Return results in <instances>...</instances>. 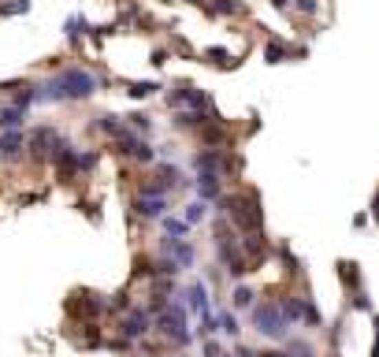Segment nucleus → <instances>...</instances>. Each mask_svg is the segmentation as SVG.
Returning <instances> with one entry per match:
<instances>
[{"mask_svg": "<svg viewBox=\"0 0 379 357\" xmlns=\"http://www.w3.org/2000/svg\"><path fill=\"white\" fill-rule=\"evenodd\" d=\"M105 86V78H97L89 67L71 63L60 67L52 78L34 82V105H67V100H89L97 89Z\"/></svg>", "mask_w": 379, "mask_h": 357, "instance_id": "obj_1", "label": "nucleus"}, {"mask_svg": "<svg viewBox=\"0 0 379 357\" xmlns=\"http://www.w3.org/2000/svg\"><path fill=\"white\" fill-rule=\"evenodd\" d=\"M249 324H253V332L268 338V343H286L290 338V320H286L279 298H268V301H257L253 309H249Z\"/></svg>", "mask_w": 379, "mask_h": 357, "instance_id": "obj_2", "label": "nucleus"}, {"mask_svg": "<svg viewBox=\"0 0 379 357\" xmlns=\"http://www.w3.org/2000/svg\"><path fill=\"white\" fill-rule=\"evenodd\" d=\"M164 100H168V108H175V112H205L212 119H219L216 112V100H212L201 86H193V82H175V86L164 94Z\"/></svg>", "mask_w": 379, "mask_h": 357, "instance_id": "obj_3", "label": "nucleus"}, {"mask_svg": "<svg viewBox=\"0 0 379 357\" xmlns=\"http://www.w3.org/2000/svg\"><path fill=\"white\" fill-rule=\"evenodd\" d=\"M279 305L290 324H305V327H323V313L316 309V301L309 294H301V290H286L279 294Z\"/></svg>", "mask_w": 379, "mask_h": 357, "instance_id": "obj_4", "label": "nucleus"}, {"mask_svg": "<svg viewBox=\"0 0 379 357\" xmlns=\"http://www.w3.org/2000/svg\"><path fill=\"white\" fill-rule=\"evenodd\" d=\"M60 145H63V134L52 123H41V127H34V131L26 134V157L38 160V164H52Z\"/></svg>", "mask_w": 379, "mask_h": 357, "instance_id": "obj_5", "label": "nucleus"}, {"mask_svg": "<svg viewBox=\"0 0 379 357\" xmlns=\"http://www.w3.org/2000/svg\"><path fill=\"white\" fill-rule=\"evenodd\" d=\"M190 168L193 171H216V175H235L238 168H242V160L235 157L230 149H197L190 157Z\"/></svg>", "mask_w": 379, "mask_h": 357, "instance_id": "obj_6", "label": "nucleus"}, {"mask_svg": "<svg viewBox=\"0 0 379 357\" xmlns=\"http://www.w3.org/2000/svg\"><path fill=\"white\" fill-rule=\"evenodd\" d=\"M116 332H119V338H127V343H145V338L153 335V313L145 305L127 309V313L119 316Z\"/></svg>", "mask_w": 379, "mask_h": 357, "instance_id": "obj_7", "label": "nucleus"}, {"mask_svg": "<svg viewBox=\"0 0 379 357\" xmlns=\"http://www.w3.org/2000/svg\"><path fill=\"white\" fill-rule=\"evenodd\" d=\"M105 313H108V298L94 294V290H75L67 301V316L82 320V324H97Z\"/></svg>", "mask_w": 379, "mask_h": 357, "instance_id": "obj_8", "label": "nucleus"}, {"mask_svg": "<svg viewBox=\"0 0 379 357\" xmlns=\"http://www.w3.org/2000/svg\"><path fill=\"white\" fill-rule=\"evenodd\" d=\"M112 153H119V157L134 160V164H156V145H149V138H138L134 131H123L119 138H112Z\"/></svg>", "mask_w": 379, "mask_h": 357, "instance_id": "obj_9", "label": "nucleus"}, {"mask_svg": "<svg viewBox=\"0 0 379 357\" xmlns=\"http://www.w3.org/2000/svg\"><path fill=\"white\" fill-rule=\"evenodd\" d=\"M156 257L171 261L179 272H190L193 264H197V250H193L190 238H168V235H164L160 242H156Z\"/></svg>", "mask_w": 379, "mask_h": 357, "instance_id": "obj_10", "label": "nucleus"}, {"mask_svg": "<svg viewBox=\"0 0 379 357\" xmlns=\"http://www.w3.org/2000/svg\"><path fill=\"white\" fill-rule=\"evenodd\" d=\"M179 298H182V305H186V313L190 316H208L212 313V290L205 287V279H190L186 287L179 290Z\"/></svg>", "mask_w": 379, "mask_h": 357, "instance_id": "obj_11", "label": "nucleus"}, {"mask_svg": "<svg viewBox=\"0 0 379 357\" xmlns=\"http://www.w3.org/2000/svg\"><path fill=\"white\" fill-rule=\"evenodd\" d=\"M171 208V197H153V194H134L131 197V213L138 219H164Z\"/></svg>", "mask_w": 379, "mask_h": 357, "instance_id": "obj_12", "label": "nucleus"}, {"mask_svg": "<svg viewBox=\"0 0 379 357\" xmlns=\"http://www.w3.org/2000/svg\"><path fill=\"white\" fill-rule=\"evenodd\" d=\"M193 190H197V201H205V205H216V201L227 194L224 175H216V171H197V175H193Z\"/></svg>", "mask_w": 379, "mask_h": 357, "instance_id": "obj_13", "label": "nucleus"}, {"mask_svg": "<svg viewBox=\"0 0 379 357\" xmlns=\"http://www.w3.org/2000/svg\"><path fill=\"white\" fill-rule=\"evenodd\" d=\"M26 157V131H0V160Z\"/></svg>", "mask_w": 379, "mask_h": 357, "instance_id": "obj_14", "label": "nucleus"}, {"mask_svg": "<svg viewBox=\"0 0 379 357\" xmlns=\"http://www.w3.org/2000/svg\"><path fill=\"white\" fill-rule=\"evenodd\" d=\"M26 108H19V105H12V100H8V105H0V131H23L26 127Z\"/></svg>", "mask_w": 379, "mask_h": 357, "instance_id": "obj_15", "label": "nucleus"}, {"mask_svg": "<svg viewBox=\"0 0 379 357\" xmlns=\"http://www.w3.org/2000/svg\"><path fill=\"white\" fill-rule=\"evenodd\" d=\"M205 123H212V116H205V112H175L171 116L175 131H190V134H197Z\"/></svg>", "mask_w": 379, "mask_h": 357, "instance_id": "obj_16", "label": "nucleus"}, {"mask_svg": "<svg viewBox=\"0 0 379 357\" xmlns=\"http://www.w3.org/2000/svg\"><path fill=\"white\" fill-rule=\"evenodd\" d=\"M219 316V335H227L230 343H242V320H238L235 309H216Z\"/></svg>", "mask_w": 379, "mask_h": 357, "instance_id": "obj_17", "label": "nucleus"}, {"mask_svg": "<svg viewBox=\"0 0 379 357\" xmlns=\"http://www.w3.org/2000/svg\"><path fill=\"white\" fill-rule=\"evenodd\" d=\"M253 305H257V290L249 287V283H235V290H230V309H235V313H249Z\"/></svg>", "mask_w": 379, "mask_h": 357, "instance_id": "obj_18", "label": "nucleus"}, {"mask_svg": "<svg viewBox=\"0 0 379 357\" xmlns=\"http://www.w3.org/2000/svg\"><path fill=\"white\" fill-rule=\"evenodd\" d=\"M160 82L156 78H134V82H127V97L131 100H149V97H156L160 94Z\"/></svg>", "mask_w": 379, "mask_h": 357, "instance_id": "obj_19", "label": "nucleus"}, {"mask_svg": "<svg viewBox=\"0 0 379 357\" xmlns=\"http://www.w3.org/2000/svg\"><path fill=\"white\" fill-rule=\"evenodd\" d=\"M335 276H338V283L349 290V294L365 287V283H360V268H357L354 261H338V264H335Z\"/></svg>", "mask_w": 379, "mask_h": 357, "instance_id": "obj_20", "label": "nucleus"}, {"mask_svg": "<svg viewBox=\"0 0 379 357\" xmlns=\"http://www.w3.org/2000/svg\"><path fill=\"white\" fill-rule=\"evenodd\" d=\"M264 63H290V41H283V38H268L264 41Z\"/></svg>", "mask_w": 379, "mask_h": 357, "instance_id": "obj_21", "label": "nucleus"}, {"mask_svg": "<svg viewBox=\"0 0 379 357\" xmlns=\"http://www.w3.org/2000/svg\"><path fill=\"white\" fill-rule=\"evenodd\" d=\"M201 60L212 63V67H219V71H235L238 67V56H230L227 49H219V45H212V49L201 52Z\"/></svg>", "mask_w": 379, "mask_h": 357, "instance_id": "obj_22", "label": "nucleus"}, {"mask_svg": "<svg viewBox=\"0 0 379 357\" xmlns=\"http://www.w3.org/2000/svg\"><path fill=\"white\" fill-rule=\"evenodd\" d=\"M94 131H100V134H108V138H119V134L127 131V123H123V116H112V112H100L97 119H94Z\"/></svg>", "mask_w": 379, "mask_h": 357, "instance_id": "obj_23", "label": "nucleus"}, {"mask_svg": "<svg viewBox=\"0 0 379 357\" xmlns=\"http://www.w3.org/2000/svg\"><path fill=\"white\" fill-rule=\"evenodd\" d=\"M201 8H205L208 15H224V19H230V15H242V12H246L242 0H205Z\"/></svg>", "mask_w": 379, "mask_h": 357, "instance_id": "obj_24", "label": "nucleus"}, {"mask_svg": "<svg viewBox=\"0 0 379 357\" xmlns=\"http://www.w3.org/2000/svg\"><path fill=\"white\" fill-rule=\"evenodd\" d=\"M123 123H127V131H134L138 138H149L153 134V119L145 116V112H131V116H123Z\"/></svg>", "mask_w": 379, "mask_h": 357, "instance_id": "obj_25", "label": "nucleus"}, {"mask_svg": "<svg viewBox=\"0 0 379 357\" xmlns=\"http://www.w3.org/2000/svg\"><path fill=\"white\" fill-rule=\"evenodd\" d=\"M63 34H67V41L71 45H78L82 38L89 34V23H86V15H71L67 23H63Z\"/></svg>", "mask_w": 379, "mask_h": 357, "instance_id": "obj_26", "label": "nucleus"}, {"mask_svg": "<svg viewBox=\"0 0 379 357\" xmlns=\"http://www.w3.org/2000/svg\"><path fill=\"white\" fill-rule=\"evenodd\" d=\"M160 227H164V235H168V238H190V224H186V219H182V216H164L160 219Z\"/></svg>", "mask_w": 379, "mask_h": 357, "instance_id": "obj_27", "label": "nucleus"}, {"mask_svg": "<svg viewBox=\"0 0 379 357\" xmlns=\"http://www.w3.org/2000/svg\"><path fill=\"white\" fill-rule=\"evenodd\" d=\"M182 219H186V224H190V227H197V224H205V219H208V205H205V201H197V197H193V201H190V205H186V208H182Z\"/></svg>", "mask_w": 379, "mask_h": 357, "instance_id": "obj_28", "label": "nucleus"}, {"mask_svg": "<svg viewBox=\"0 0 379 357\" xmlns=\"http://www.w3.org/2000/svg\"><path fill=\"white\" fill-rule=\"evenodd\" d=\"M127 309H134V301H131V290H116L112 298H108V313H116V316H123Z\"/></svg>", "mask_w": 379, "mask_h": 357, "instance_id": "obj_29", "label": "nucleus"}, {"mask_svg": "<svg viewBox=\"0 0 379 357\" xmlns=\"http://www.w3.org/2000/svg\"><path fill=\"white\" fill-rule=\"evenodd\" d=\"M30 12V0H0V19H12V15H26Z\"/></svg>", "mask_w": 379, "mask_h": 357, "instance_id": "obj_30", "label": "nucleus"}, {"mask_svg": "<svg viewBox=\"0 0 379 357\" xmlns=\"http://www.w3.org/2000/svg\"><path fill=\"white\" fill-rule=\"evenodd\" d=\"M349 309H354V313H372V298H368V290H365V287L349 294Z\"/></svg>", "mask_w": 379, "mask_h": 357, "instance_id": "obj_31", "label": "nucleus"}, {"mask_svg": "<svg viewBox=\"0 0 379 357\" xmlns=\"http://www.w3.org/2000/svg\"><path fill=\"white\" fill-rule=\"evenodd\" d=\"M219 283H224V268H219V264H208L205 268V287L212 290V287H219Z\"/></svg>", "mask_w": 379, "mask_h": 357, "instance_id": "obj_32", "label": "nucleus"}, {"mask_svg": "<svg viewBox=\"0 0 379 357\" xmlns=\"http://www.w3.org/2000/svg\"><path fill=\"white\" fill-rule=\"evenodd\" d=\"M201 354H205V357H224L227 350H224L219 338H205V343H201Z\"/></svg>", "mask_w": 379, "mask_h": 357, "instance_id": "obj_33", "label": "nucleus"}, {"mask_svg": "<svg viewBox=\"0 0 379 357\" xmlns=\"http://www.w3.org/2000/svg\"><path fill=\"white\" fill-rule=\"evenodd\" d=\"M327 338H331V346H338L342 338H346V320H335V324H331V332H327Z\"/></svg>", "mask_w": 379, "mask_h": 357, "instance_id": "obj_34", "label": "nucleus"}, {"mask_svg": "<svg viewBox=\"0 0 379 357\" xmlns=\"http://www.w3.org/2000/svg\"><path fill=\"white\" fill-rule=\"evenodd\" d=\"M294 8H298L301 15H316V8H320V0H294Z\"/></svg>", "mask_w": 379, "mask_h": 357, "instance_id": "obj_35", "label": "nucleus"}, {"mask_svg": "<svg viewBox=\"0 0 379 357\" xmlns=\"http://www.w3.org/2000/svg\"><path fill=\"white\" fill-rule=\"evenodd\" d=\"M168 56H171V49H153V67H164V63H168Z\"/></svg>", "mask_w": 379, "mask_h": 357, "instance_id": "obj_36", "label": "nucleus"}, {"mask_svg": "<svg viewBox=\"0 0 379 357\" xmlns=\"http://www.w3.org/2000/svg\"><path fill=\"white\" fill-rule=\"evenodd\" d=\"M235 357H261V350H253L246 343H235Z\"/></svg>", "mask_w": 379, "mask_h": 357, "instance_id": "obj_37", "label": "nucleus"}, {"mask_svg": "<svg viewBox=\"0 0 379 357\" xmlns=\"http://www.w3.org/2000/svg\"><path fill=\"white\" fill-rule=\"evenodd\" d=\"M368 219H376V227H379V190H376V197H372V208H368Z\"/></svg>", "mask_w": 379, "mask_h": 357, "instance_id": "obj_38", "label": "nucleus"}, {"mask_svg": "<svg viewBox=\"0 0 379 357\" xmlns=\"http://www.w3.org/2000/svg\"><path fill=\"white\" fill-rule=\"evenodd\" d=\"M261 357H290V354H286L283 346H272V350H261Z\"/></svg>", "mask_w": 379, "mask_h": 357, "instance_id": "obj_39", "label": "nucleus"}, {"mask_svg": "<svg viewBox=\"0 0 379 357\" xmlns=\"http://www.w3.org/2000/svg\"><path fill=\"white\" fill-rule=\"evenodd\" d=\"M268 4H272L275 12H290V0H268Z\"/></svg>", "mask_w": 379, "mask_h": 357, "instance_id": "obj_40", "label": "nucleus"}, {"mask_svg": "<svg viewBox=\"0 0 379 357\" xmlns=\"http://www.w3.org/2000/svg\"><path fill=\"white\" fill-rule=\"evenodd\" d=\"M354 227H357V231H360V227H368V213H357L354 216Z\"/></svg>", "mask_w": 379, "mask_h": 357, "instance_id": "obj_41", "label": "nucleus"}, {"mask_svg": "<svg viewBox=\"0 0 379 357\" xmlns=\"http://www.w3.org/2000/svg\"><path fill=\"white\" fill-rule=\"evenodd\" d=\"M372 357H379V316H376V346H372Z\"/></svg>", "mask_w": 379, "mask_h": 357, "instance_id": "obj_42", "label": "nucleus"}, {"mask_svg": "<svg viewBox=\"0 0 379 357\" xmlns=\"http://www.w3.org/2000/svg\"><path fill=\"white\" fill-rule=\"evenodd\" d=\"M164 357H190V354H164Z\"/></svg>", "mask_w": 379, "mask_h": 357, "instance_id": "obj_43", "label": "nucleus"}, {"mask_svg": "<svg viewBox=\"0 0 379 357\" xmlns=\"http://www.w3.org/2000/svg\"><path fill=\"white\" fill-rule=\"evenodd\" d=\"M224 357H235V350H227V354H224Z\"/></svg>", "mask_w": 379, "mask_h": 357, "instance_id": "obj_44", "label": "nucleus"}, {"mask_svg": "<svg viewBox=\"0 0 379 357\" xmlns=\"http://www.w3.org/2000/svg\"><path fill=\"white\" fill-rule=\"evenodd\" d=\"M190 4H205V0H190Z\"/></svg>", "mask_w": 379, "mask_h": 357, "instance_id": "obj_45", "label": "nucleus"}, {"mask_svg": "<svg viewBox=\"0 0 379 357\" xmlns=\"http://www.w3.org/2000/svg\"><path fill=\"white\" fill-rule=\"evenodd\" d=\"M305 357H320V354H305Z\"/></svg>", "mask_w": 379, "mask_h": 357, "instance_id": "obj_46", "label": "nucleus"}]
</instances>
